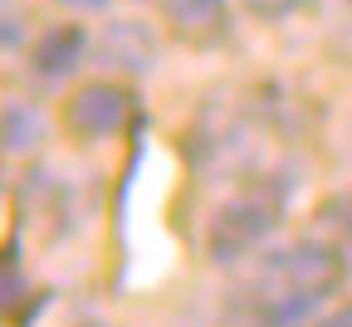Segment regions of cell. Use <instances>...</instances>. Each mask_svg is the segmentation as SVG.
Here are the masks:
<instances>
[{
	"instance_id": "8fae6325",
	"label": "cell",
	"mask_w": 352,
	"mask_h": 327,
	"mask_svg": "<svg viewBox=\"0 0 352 327\" xmlns=\"http://www.w3.org/2000/svg\"><path fill=\"white\" fill-rule=\"evenodd\" d=\"M235 327H264V322H250V317H240V322H235Z\"/></svg>"
},
{
	"instance_id": "6da1fadb",
	"label": "cell",
	"mask_w": 352,
	"mask_h": 327,
	"mask_svg": "<svg viewBox=\"0 0 352 327\" xmlns=\"http://www.w3.org/2000/svg\"><path fill=\"white\" fill-rule=\"evenodd\" d=\"M342 284H347L342 249H333L323 240H298L254 264L245 289L235 293V317H250L264 327H298Z\"/></svg>"
},
{
	"instance_id": "52a82bcc",
	"label": "cell",
	"mask_w": 352,
	"mask_h": 327,
	"mask_svg": "<svg viewBox=\"0 0 352 327\" xmlns=\"http://www.w3.org/2000/svg\"><path fill=\"white\" fill-rule=\"evenodd\" d=\"M44 142V113L34 103H6V152L25 157Z\"/></svg>"
},
{
	"instance_id": "277c9868",
	"label": "cell",
	"mask_w": 352,
	"mask_h": 327,
	"mask_svg": "<svg viewBox=\"0 0 352 327\" xmlns=\"http://www.w3.org/2000/svg\"><path fill=\"white\" fill-rule=\"evenodd\" d=\"M103 64L127 69V74H147V69L157 64V39H152V30L138 25V20L108 25V34H103Z\"/></svg>"
},
{
	"instance_id": "8992f818",
	"label": "cell",
	"mask_w": 352,
	"mask_h": 327,
	"mask_svg": "<svg viewBox=\"0 0 352 327\" xmlns=\"http://www.w3.org/2000/svg\"><path fill=\"white\" fill-rule=\"evenodd\" d=\"M162 10L186 39H215L226 30V0H162Z\"/></svg>"
},
{
	"instance_id": "ba28073f",
	"label": "cell",
	"mask_w": 352,
	"mask_h": 327,
	"mask_svg": "<svg viewBox=\"0 0 352 327\" xmlns=\"http://www.w3.org/2000/svg\"><path fill=\"white\" fill-rule=\"evenodd\" d=\"M245 5L254 10V15H264V20H284V15H294V10H303L308 0H245Z\"/></svg>"
},
{
	"instance_id": "9c48e42d",
	"label": "cell",
	"mask_w": 352,
	"mask_h": 327,
	"mask_svg": "<svg viewBox=\"0 0 352 327\" xmlns=\"http://www.w3.org/2000/svg\"><path fill=\"white\" fill-rule=\"evenodd\" d=\"M318 327H352V303H342L338 313H328V317H323Z\"/></svg>"
},
{
	"instance_id": "3957f363",
	"label": "cell",
	"mask_w": 352,
	"mask_h": 327,
	"mask_svg": "<svg viewBox=\"0 0 352 327\" xmlns=\"http://www.w3.org/2000/svg\"><path fill=\"white\" fill-rule=\"evenodd\" d=\"M132 117V98L127 88L108 83V78H94V83H78L64 103V122L74 137H88V142H98V137H118Z\"/></svg>"
},
{
	"instance_id": "30bf717a",
	"label": "cell",
	"mask_w": 352,
	"mask_h": 327,
	"mask_svg": "<svg viewBox=\"0 0 352 327\" xmlns=\"http://www.w3.org/2000/svg\"><path fill=\"white\" fill-rule=\"evenodd\" d=\"M59 5H69V10H108L113 0H59Z\"/></svg>"
},
{
	"instance_id": "5b68a950",
	"label": "cell",
	"mask_w": 352,
	"mask_h": 327,
	"mask_svg": "<svg viewBox=\"0 0 352 327\" xmlns=\"http://www.w3.org/2000/svg\"><path fill=\"white\" fill-rule=\"evenodd\" d=\"M83 49H88L83 25H54V30H44V34L34 39L30 64H34L44 78H64V74H74V69H78Z\"/></svg>"
},
{
	"instance_id": "7a4b0ae2",
	"label": "cell",
	"mask_w": 352,
	"mask_h": 327,
	"mask_svg": "<svg viewBox=\"0 0 352 327\" xmlns=\"http://www.w3.org/2000/svg\"><path fill=\"white\" fill-rule=\"evenodd\" d=\"M279 205H284L279 191H250V196H235L230 205H220L210 229H206L210 259L215 264H235V259L254 254L264 245V235L279 225Z\"/></svg>"
}]
</instances>
